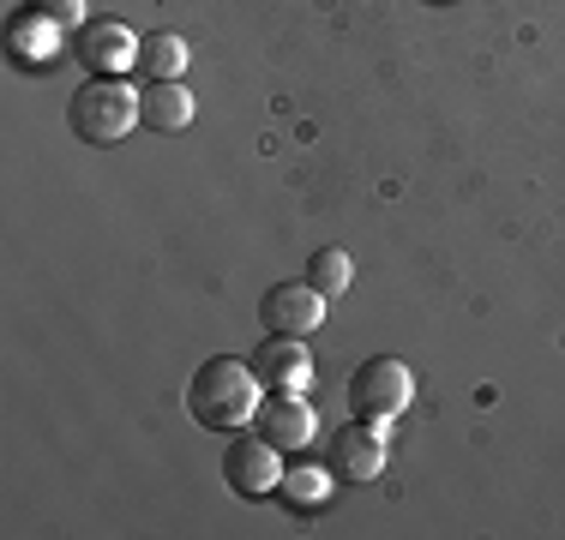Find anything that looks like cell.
I'll list each match as a JSON object with an SVG mask.
<instances>
[{
  "label": "cell",
  "mask_w": 565,
  "mask_h": 540,
  "mask_svg": "<svg viewBox=\"0 0 565 540\" xmlns=\"http://www.w3.org/2000/svg\"><path fill=\"white\" fill-rule=\"evenodd\" d=\"M36 12H49V19L61 24V31H78L85 24V0H31Z\"/></svg>",
  "instance_id": "9a60e30c"
},
{
  "label": "cell",
  "mask_w": 565,
  "mask_h": 540,
  "mask_svg": "<svg viewBox=\"0 0 565 540\" xmlns=\"http://www.w3.org/2000/svg\"><path fill=\"white\" fill-rule=\"evenodd\" d=\"M186 54H193V48H186L174 31H151L139 43V73L145 78H181L186 73Z\"/></svg>",
  "instance_id": "4fadbf2b"
},
{
  "label": "cell",
  "mask_w": 565,
  "mask_h": 540,
  "mask_svg": "<svg viewBox=\"0 0 565 540\" xmlns=\"http://www.w3.org/2000/svg\"><path fill=\"white\" fill-rule=\"evenodd\" d=\"M307 282H313L326 301H338V294L355 282V264H349V252L343 247H319L313 259H307Z\"/></svg>",
  "instance_id": "5bb4252c"
},
{
  "label": "cell",
  "mask_w": 565,
  "mask_h": 540,
  "mask_svg": "<svg viewBox=\"0 0 565 540\" xmlns=\"http://www.w3.org/2000/svg\"><path fill=\"white\" fill-rule=\"evenodd\" d=\"M259 324L265 336H313L326 324V294L313 282H277L259 301Z\"/></svg>",
  "instance_id": "52a82bcc"
},
{
  "label": "cell",
  "mask_w": 565,
  "mask_h": 540,
  "mask_svg": "<svg viewBox=\"0 0 565 540\" xmlns=\"http://www.w3.org/2000/svg\"><path fill=\"white\" fill-rule=\"evenodd\" d=\"M259 402H265L259 372H253V360H235V355H211L205 367L193 372V385H186V414H193L205 432L253 426Z\"/></svg>",
  "instance_id": "6da1fadb"
},
{
  "label": "cell",
  "mask_w": 565,
  "mask_h": 540,
  "mask_svg": "<svg viewBox=\"0 0 565 540\" xmlns=\"http://www.w3.org/2000/svg\"><path fill=\"white\" fill-rule=\"evenodd\" d=\"M331 486H338V475H331V463L319 468V463H295V468H282V486H277V498L295 510V517H307V510H319L331 498Z\"/></svg>",
  "instance_id": "7c38bea8"
},
{
  "label": "cell",
  "mask_w": 565,
  "mask_h": 540,
  "mask_svg": "<svg viewBox=\"0 0 565 540\" xmlns=\"http://www.w3.org/2000/svg\"><path fill=\"white\" fill-rule=\"evenodd\" d=\"M253 372H259L265 390H307L313 355H307L301 336H265V343L253 348Z\"/></svg>",
  "instance_id": "30bf717a"
},
{
  "label": "cell",
  "mask_w": 565,
  "mask_h": 540,
  "mask_svg": "<svg viewBox=\"0 0 565 540\" xmlns=\"http://www.w3.org/2000/svg\"><path fill=\"white\" fill-rule=\"evenodd\" d=\"M139 43L145 36H132L120 19H85L73 31V54L85 61L90 78H120L127 66H139Z\"/></svg>",
  "instance_id": "277c9868"
},
{
  "label": "cell",
  "mask_w": 565,
  "mask_h": 540,
  "mask_svg": "<svg viewBox=\"0 0 565 540\" xmlns=\"http://www.w3.org/2000/svg\"><path fill=\"white\" fill-rule=\"evenodd\" d=\"M66 36H73V31H61L49 12L19 7V12L7 19V61L19 66V73H49V66L66 54Z\"/></svg>",
  "instance_id": "8992f818"
},
{
  "label": "cell",
  "mask_w": 565,
  "mask_h": 540,
  "mask_svg": "<svg viewBox=\"0 0 565 540\" xmlns=\"http://www.w3.org/2000/svg\"><path fill=\"white\" fill-rule=\"evenodd\" d=\"M349 414L355 421H367V426H392L403 409L415 402V372L403 367V360L392 355H373V360H361L355 372H349Z\"/></svg>",
  "instance_id": "3957f363"
},
{
  "label": "cell",
  "mask_w": 565,
  "mask_h": 540,
  "mask_svg": "<svg viewBox=\"0 0 565 540\" xmlns=\"http://www.w3.org/2000/svg\"><path fill=\"white\" fill-rule=\"evenodd\" d=\"M139 115L151 132H186L193 127V90H186L181 78H151V85L139 90Z\"/></svg>",
  "instance_id": "8fae6325"
},
{
  "label": "cell",
  "mask_w": 565,
  "mask_h": 540,
  "mask_svg": "<svg viewBox=\"0 0 565 540\" xmlns=\"http://www.w3.org/2000/svg\"><path fill=\"white\" fill-rule=\"evenodd\" d=\"M66 127L85 144H120L132 127H145L139 90H132L127 78H85V85L73 90V102H66Z\"/></svg>",
  "instance_id": "7a4b0ae2"
},
{
  "label": "cell",
  "mask_w": 565,
  "mask_h": 540,
  "mask_svg": "<svg viewBox=\"0 0 565 540\" xmlns=\"http://www.w3.org/2000/svg\"><path fill=\"white\" fill-rule=\"evenodd\" d=\"M385 439H392V432H385V426H367V421L338 426V432H331V444H326L331 475L349 480V486L380 480V468H385Z\"/></svg>",
  "instance_id": "ba28073f"
},
{
  "label": "cell",
  "mask_w": 565,
  "mask_h": 540,
  "mask_svg": "<svg viewBox=\"0 0 565 540\" xmlns=\"http://www.w3.org/2000/svg\"><path fill=\"white\" fill-rule=\"evenodd\" d=\"M253 426H259L265 439L277 444V451H307V444H313V432H319L313 409L301 402V390H265Z\"/></svg>",
  "instance_id": "9c48e42d"
},
{
  "label": "cell",
  "mask_w": 565,
  "mask_h": 540,
  "mask_svg": "<svg viewBox=\"0 0 565 540\" xmlns=\"http://www.w3.org/2000/svg\"><path fill=\"white\" fill-rule=\"evenodd\" d=\"M223 480L235 486L241 498H277V486H282V451L265 439V432H253V439H228Z\"/></svg>",
  "instance_id": "5b68a950"
}]
</instances>
